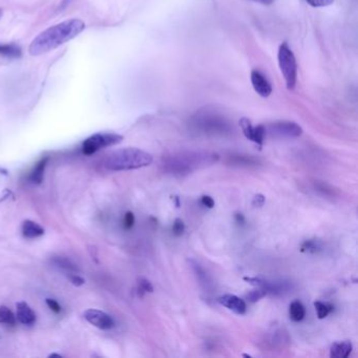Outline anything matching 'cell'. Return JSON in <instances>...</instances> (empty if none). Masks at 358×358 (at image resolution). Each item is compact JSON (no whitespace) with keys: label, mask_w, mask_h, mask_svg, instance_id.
<instances>
[{"label":"cell","mask_w":358,"mask_h":358,"mask_svg":"<svg viewBox=\"0 0 358 358\" xmlns=\"http://www.w3.org/2000/svg\"><path fill=\"white\" fill-rule=\"evenodd\" d=\"M21 232L24 238L33 240L42 237L44 235V229L39 224L30 220H26L22 223Z\"/></svg>","instance_id":"4fadbf2b"},{"label":"cell","mask_w":358,"mask_h":358,"mask_svg":"<svg viewBox=\"0 0 358 358\" xmlns=\"http://www.w3.org/2000/svg\"><path fill=\"white\" fill-rule=\"evenodd\" d=\"M231 163L237 164V165H245V166H250V165H256L257 161L250 155H232L231 158Z\"/></svg>","instance_id":"7402d4cb"},{"label":"cell","mask_w":358,"mask_h":358,"mask_svg":"<svg viewBox=\"0 0 358 358\" xmlns=\"http://www.w3.org/2000/svg\"><path fill=\"white\" fill-rule=\"evenodd\" d=\"M314 307H315V310H316L317 317L319 319L326 318L334 310V307L331 304L323 303V302H315L314 303Z\"/></svg>","instance_id":"ffe728a7"},{"label":"cell","mask_w":358,"mask_h":358,"mask_svg":"<svg viewBox=\"0 0 358 358\" xmlns=\"http://www.w3.org/2000/svg\"><path fill=\"white\" fill-rule=\"evenodd\" d=\"M278 66L284 76L288 89H293L298 80L297 59L287 43H283L278 49Z\"/></svg>","instance_id":"277c9868"},{"label":"cell","mask_w":358,"mask_h":358,"mask_svg":"<svg viewBox=\"0 0 358 358\" xmlns=\"http://www.w3.org/2000/svg\"><path fill=\"white\" fill-rule=\"evenodd\" d=\"M192 267L194 269V272H196L198 278L202 282V284L207 285L208 284V278H207V274L205 273V271L202 269V267L200 266L199 264H193Z\"/></svg>","instance_id":"d4e9b609"},{"label":"cell","mask_w":358,"mask_h":358,"mask_svg":"<svg viewBox=\"0 0 358 358\" xmlns=\"http://www.w3.org/2000/svg\"><path fill=\"white\" fill-rule=\"evenodd\" d=\"M193 124L197 129L208 135L224 134L229 129V124L225 118L209 112L198 113L193 118Z\"/></svg>","instance_id":"5b68a950"},{"label":"cell","mask_w":358,"mask_h":358,"mask_svg":"<svg viewBox=\"0 0 358 358\" xmlns=\"http://www.w3.org/2000/svg\"><path fill=\"white\" fill-rule=\"evenodd\" d=\"M240 125L242 127V131L245 137L248 140H250V141L256 143L259 146L264 144L265 137H266V134H267L266 126L264 125L253 126L251 121L247 118H243L240 120Z\"/></svg>","instance_id":"9c48e42d"},{"label":"cell","mask_w":358,"mask_h":358,"mask_svg":"<svg viewBox=\"0 0 358 358\" xmlns=\"http://www.w3.org/2000/svg\"><path fill=\"white\" fill-rule=\"evenodd\" d=\"M49 162V158L44 157L42 158L34 167V169L30 171V174L28 176V180L29 182H32L33 184H41L43 181V177H44V170L46 167V164Z\"/></svg>","instance_id":"9a60e30c"},{"label":"cell","mask_w":358,"mask_h":358,"mask_svg":"<svg viewBox=\"0 0 358 358\" xmlns=\"http://www.w3.org/2000/svg\"><path fill=\"white\" fill-rule=\"evenodd\" d=\"M85 28V23L81 19H70L60 22L43 30L29 44L28 53L32 56H40L49 53L60 45L76 38Z\"/></svg>","instance_id":"6da1fadb"},{"label":"cell","mask_w":358,"mask_h":358,"mask_svg":"<svg viewBox=\"0 0 358 358\" xmlns=\"http://www.w3.org/2000/svg\"><path fill=\"white\" fill-rule=\"evenodd\" d=\"M84 318L94 327L101 330H111L115 327V320L104 311L97 309H88L84 312Z\"/></svg>","instance_id":"ba28073f"},{"label":"cell","mask_w":358,"mask_h":358,"mask_svg":"<svg viewBox=\"0 0 358 358\" xmlns=\"http://www.w3.org/2000/svg\"><path fill=\"white\" fill-rule=\"evenodd\" d=\"M251 2L261 4V5H264V6H269V5L273 4L274 0H251Z\"/></svg>","instance_id":"836d02e7"},{"label":"cell","mask_w":358,"mask_h":358,"mask_svg":"<svg viewBox=\"0 0 358 358\" xmlns=\"http://www.w3.org/2000/svg\"><path fill=\"white\" fill-rule=\"evenodd\" d=\"M0 323H6L10 326L16 323V316L6 306L0 307Z\"/></svg>","instance_id":"44dd1931"},{"label":"cell","mask_w":358,"mask_h":358,"mask_svg":"<svg viewBox=\"0 0 358 358\" xmlns=\"http://www.w3.org/2000/svg\"><path fill=\"white\" fill-rule=\"evenodd\" d=\"M123 137L113 133H99L88 137L82 143V152L85 155H91L103 149L119 144L122 142Z\"/></svg>","instance_id":"8992f818"},{"label":"cell","mask_w":358,"mask_h":358,"mask_svg":"<svg viewBox=\"0 0 358 358\" xmlns=\"http://www.w3.org/2000/svg\"><path fill=\"white\" fill-rule=\"evenodd\" d=\"M134 224H135V215L133 212H126L125 215H124V219H123V226L124 228H125L126 230H129L134 227Z\"/></svg>","instance_id":"83f0119b"},{"label":"cell","mask_w":358,"mask_h":358,"mask_svg":"<svg viewBox=\"0 0 358 358\" xmlns=\"http://www.w3.org/2000/svg\"><path fill=\"white\" fill-rule=\"evenodd\" d=\"M251 83L254 90L261 97L267 98L271 95L272 92L271 84L266 79V77H265L261 72L255 70L251 72Z\"/></svg>","instance_id":"30bf717a"},{"label":"cell","mask_w":358,"mask_h":358,"mask_svg":"<svg viewBox=\"0 0 358 358\" xmlns=\"http://www.w3.org/2000/svg\"><path fill=\"white\" fill-rule=\"evenodd\" d=\"M217 302H219L222 306L226 307L227 309L231 310L232 312H235L236 314H239V315L245 314L247 311L246 303L242 299L238 298L237 295H232V294L223 295V297L217 299Z\"/></svg>","instance_id":"8fae6325"},{"label":"cell","mask_w":358,"mask_h":358,"mask_svg":"<svg viewBox=\"0 0 358 358\" xmlns=\"http://www.w3.org/2000/svg\"><path fill=\"white\" fill-rule=\"evenodd\" d=\"M17 308V319L22 324L32 326L36 322V314L26 303L20 302L16 305Z\"/></svg>","instance_id":"7c38bea8"},{"label":"cell","mask_w":358,"mask_h":358,"mask_svg":"<svg viewBox=\"0 0 358 358\" xmlns=\"http://www.w3.org/2000/svg\"><path fill=\"white\" fill-rule=\"evenodd\" d=\"M0 55L7 58L18 59L22 56V50L16 43H0Z\"/></svg>","instance_id":"e0dca14e"},{"label":"cell","mask_w":358,"mask_h":358,"mask_svg":"<svg viewBox=\"0 0 358 358\" xmlns=\"http://www.w3.org/2000/svg\"><path fill=\"white\" fill-rule=\"evenodd\" d=\"M49 357H62V355L60 354H56V353H52L49 355Z\"/></svg>","instance_id":"e575fe53"},{"label":"cell","mask_w":358,"mask_h":358,"mask_svg":"<svg viewBox=\"0 0 358 358\" xmlns=\"http://www.w3.org/2000/svg\"><path fill=\"white\" fill-rule=\"evenodd\" d=\"M45 303L46 305H48V307L53 311V312L55 313H60L61 312V306L59 305V303L53 299H46L45 300Z\"/></svg>","instance_id":"f1b7e54d"},{"label":"cell","mask_w":358,"mask_h":358,"mask_svg":"<svg viewBox=\"0 0 358 358\" xmlns=\"http://www.w3.org/2000/svg\"><path fill=\"white\" fill-rule=\"evenodd\" d=\"M153 291V287L150 284L149 281H147L146 278H139L138 279V293L139 297H143L145 293H151Z\"/></svg>","instance_id":"603a6c76"},{"label":"cell","mask_w":358,"mask_h":358,"mask_svg":"<svg viewBox=\"0 0 358 358\" xmlns=\"http://www.w3.org/2000/svg\"><path fill=\"white\" fill-rule=\"evenodd\" d=\"M70 281L75 285V286H82L85 281H84V278L81 277L79 274L78 273H74V274H71L68 276Z\"/></svg>","instance_id":"f546056e"},{"label":"cell","mask_w":358,"mask_h":358,"mask_svg":"<svg viewBox=\"0 0 358 358\" xmlns=\"http://www.w3.org/2000/svg\"><path fill=\"white\" fill-rule=\"evenodd\" d=\"M235 219H236V221H237V223L238 224H240V225H243V224H245V217H244V215L242 214V213H237L236 215H235Z\"/></svg>","instance_id":"d6a6232c"},{"label":"cell","mask_w":358,"mask_h":358,"mask_svg":"<svg viewBox=\"0 0 358 358\" xmlns=\"http://www.w3.org/2000/svg\"><path fill=\"white\" fill-rule=\"evenodd\" d=\"M265 204V197L263 194H257L252 201V205L254 207H263Z\"/></svg>","instance_id":"1f68e13d"},{"label":"cell","mask_w":358,"mask_h":358,"mask_svg":"<svg viewBox=\"0 0 358 358\" xmlns=\"http://www.w3.org/2000/svg\"><path fill=\"white\" fill-rule=\"evenodd\" d=\"M352 344L350 341H340L334 342L330 350V357L331 358H346L352 352Z\"/></svg>","instance_id":"5bb4252c"},{"label":"cell","mask_w":358,"mask_h":358,"mask_svg":"<svg viewBox=\"0 0 358 358\" xmlns=\"http://www.w3.org/2000/svg\"><path fill=\"white\" fill-rule=\"evenodd\" d=\"M266 295H267L266 292H265L264 290H262V289L258 288L257 290H253V291H251L250 293H249V294L247 295V299H248V301L250 302V303H256L257 301H259L261 299H263L264 297H266Z\"/></svg>","instance_id":"cb8c5ba5"},{"label":"cell","mask_w":358,"mask_h":358,"mask_svg":"<svg viewBox=\"0 0 358 358\" xmlns=\"http://www.w3.org/2000/svg\"><path fill=\"white\" fill-rule=\"evenodd\" d=\"M306 3L313 8H324L331 6L334 0H306Z\"/></svg>","instance_id":"4316f807"},{"label":"cell","mask_w":358,"mask_h":358,"mask_svg":"<svg viewBox=\"0 0 358 358\" xmlns=\"http://www.w3.org/2000/svg\"><path fill=\"white\" fill-rule=\"evenodd\" d=\"M3 15H4V11H3V9H2V8H0V19H2Z\"/></svg>","instance_id":"8d00e7d4"},{"label":"cell","mask_w":358,"mask_h":358,"mask_svg":"<svg viewBox=\"0 0 358 358\" xmlns=\"http://www.w3.org/2000/svg\"><path fill=\"white\" fill-rule=\"evenodd\" d=\"M201 203L202 205H203L204 207H207V208H213L214 207V200L209 197V196H203L201 198Z\"/></svg>","instance_id":"4dcf8cb0"},{"label":"cell","mask_w":358,"mask_h":358,"mask_svg":"<svg viewBox=\"0 0 358 358\" xmlns=\"http://www.w3.org/2000/svg\"><path fill=\"white\" fill-rule=\"evenodd\" d=\"M0 174H5V175H7V170L0 168Z\"/></svg>","instance_id":"d590c367"},{"label":"cell","mask_w":358,"mask_h":358,"mask_svg":"<svg viewBox=\"0 0 358 358\" xmlns=\"http://www.w3.org/2000/svg\"><path fill=\"white\" fill-rule=\"evenodd\" d=\"M185 231V224L181 219H176L173 225V233L176 237H181Z\"/></svg>","instance_id":"484cf974"},{"label":"cell","mask_w":358,"mask_h":358,"mask_svg":"<svg viewBox=\"0 0 358 358\" xmlns=\"http://www.w3.org/2000/svg\"><path fill=\"white\" fill-rule=\"evenodd\" d=\"M321 243L316 240L305 241L301 246V251L306 253H317L321 250Z\"/></svg>","instance_id":"d6986e66"},{"label":"cell","mask_w":358,"mask_h":358,"mask_svg":"<svg viewBox=\"0 0 358 358\" xmlns=\"http://www.w3.org/2000/svg\"><path fill=\"white\" fill-rule=\"evenodd\" d=\"M53 264L57 268H59L60 270H62L63 272H66L69 275L74 274V273H78V268L76 265L68 257L64 256H55L52 259Z\"/></svg>","instance_id":"2e32d148"},{"label":"cell","mask_w":358,"mask_h":358,"mask_svg":"<svg viewBox=\"0 0 358 358\" xmlns=\"http://www.w3.org/2000/svg\"><path fill=\"white\" fill-rule=\"evenodd\" d=\"M219 155L203 151H182L163 158L162 167L165 173L176 177L187 176L199 168L212 165Z\"/></svg>","instance_id":"7a4b0ae2"},{"label":"cell","mask_w":358,"mask_h":358,"mask_svg":"<svg viewBox=\"0 0 358 358\" xmlns=\"http://www.w3.org/2000/svg\"><path fill=\"white\" fill-rule=\"evenodd\" d=\"M289 315L291 320L295 322L302 321L306 316V309L304 305L300 301H295L291 303L289 307Z\"/></svg>","instance_id":"ac0fdd59"},{"label":"cell","mask_w":358,"mask_h":358,"mask_svg":"<svg viewBox=\"0 0 358 358\" xmlns=\"http://www.w3.org/2000/svg\"><path fill=\"white\" fill-rule=\"evenodd\" d=\"M152 155L144 150L134 147L121 148L106 157L104 166L112 171L133 170L146 167L152 163Z\"/></svg>","instance_id":"3957f363"},{"label":"cell","mask_w":358,"mask_h":358,"mask_svg":"<svg viewBox=\"0 0 358 358\" xmlns=\"http://www.w3.org/2000/svg\"><path fill=\"white\" fill-rule=\"evenodd\" d=\"M266 132L270 134V136L275 138H298L303 134L302 127L299 124L289 121H278L271 123L268 127H266Z\"/></svg>","instance_id":"52a82bcc"}]
</instances>
